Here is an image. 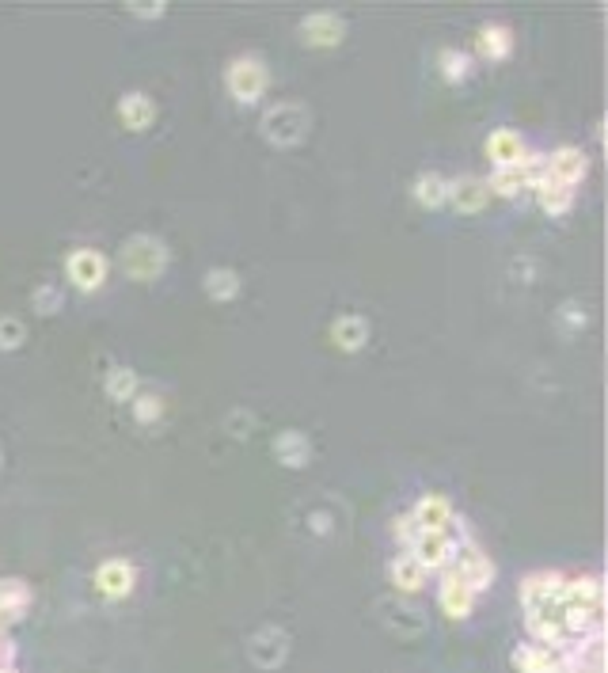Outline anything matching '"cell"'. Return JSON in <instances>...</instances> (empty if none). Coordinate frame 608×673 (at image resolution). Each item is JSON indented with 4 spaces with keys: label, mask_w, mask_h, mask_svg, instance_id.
<instances>
[{
    "label": "cell",
    "mask_w": 608,
    "mask_h": 673,
    "mask_svg": "<svg viewBox=\"0 0 608 673\" xmlns=\"http://www.w3.org/2000/svg\"><path fill=\"white\" fill-rule=\"evenodd\" d=\"M16 662V643L8 635H0V670H8Z\"/></svg>",
    "instance_id": "1f68e13d"
},
{
    "label": "cell",
    "mask_w": 608,
    "mask_h": 673,
    "mask_svg": "<svg viewBox=\"0 0 608 673\" xmlns=\"http://www.w3.org/2000/svg\"><path fill=\"white\" fill-rule=\"evenodd\" d=\"M156 115H160V107H156V99L149 92H126V96L118 99V122L130 134H145L156 122Z\"/></svg>",
    "instance_id": "5bb4252c"
},
{
    "label": "cell",
    "mask_w": 608,
    "mask_h": 673,
    "mask_svg": "<svg viewBox=\"0 0 608 673\" xmlns=\"http://www.w3.org/2000/svg\"><path fill=\"white\" fill-rule=\"evenodd\" d=\"M27 339V327L16 316H0V350H19Z\"/></svg>",
    "instance_id": "f1b7e54d"
},
{
    "label": "cell",
    "mask_w": 608,
    "mask_h": 673,
    "mask_svg": "<svg viewBox=\"0 0 608 673\" xmlns=\"http://www.w3.org/2000/svg\"><path fill=\"white\" fill-rule=\"evenodd\" d=\"M369 320L365 316H358V312H346V316H339L335 324H331V339H335V347L342 350V354H358V350L369 347Z\"/></svg>",
    "instance_id": "2e32d148"
},
{
    "label": "cell",
    "mask_w": 608,
    "mask_h": 673,
    "mask_svg": "<svg viewBox=\"0 0 608 673\" xmlns=\"http://www.w3.org/2000/svg\"><path fill=\"white\" fill-rule=\"evenodd\" d=\"M487 202H491L487 179H479V175H456V179H449V202L445 206H453L456 213H479Z\"/></svg>",
    "instance_id": "4fadbf2b"
},
{
    "label": "cell",
    "mask_w": 608,
    "mask_h": 673,
    "mask_svg": "<svg viewBox=\"0 0 608 673\" xmlns=\"http://www.w3.org/2000/svg\"><path fill=\"white\" fill-rule=\"evenodd\" d=\"M202 289H206L209 301H217V305H228V301H236V297H240V289H244V278H240V270H232V267H213V270H206V278H202Z\"/></svg>",
    "instance_id": "d6986e66"
},
{
    "label": "cell",
    "mask_w": 608,
    "mask_h": 673,
    "mask_svg": "<svg viewBox=\"0 0 608 673\" xmlns=\"http://www.w3.org/2000/svg\"><path fill=\"white\" fill-rule=\"evenodd\" d=\"M31 305H35L38 316H54V312H61V305H65V293L57 286H50V282H42V286L31 293Z\"/></svg>",
    "instance_id": "83f0119b"
},
{
    "label": "cell",
    "mask_w": 608,
    "mask_h": 673,
    "mask_svg": "<svg viewBox=\"0 0 608 673\" xmlns=\"http://www.w3.org/2000/svg\"><path fill=\"white\" fill-rule=\"evenodd\" d=\"M126 12H130L133 20H164V16H168V4H164V0H152V4L133 0V4H126Z\"/></svg>",
    "instance_id": "f546056e"
},
{
    "label": "cell",
    "mask_w": 608,
    "mask_h": 673,
    "mask_svg": "<svg viewBox=\"0 0 608 673\" xmlns=\"http://www.w3.org/2000/svg\"><path fill=\"white\" fill-rule=\"evenodd\" d=\"M297 31H301L304 46H312V50H335V46H342V39H346V23H342V16H335V12H312V16H304Z\"/></svg>",
    "instance_id": "9c48e42d"
},
{
    "label": "cell",
    "mask_w": 608,
    "mask_h": 673,
    "mask_svg": "<svg viewBox=\"0 0 608 673\" xmlns=\"http://www.w3.org/2000/svg\"><path fill=\"white\" fill-rule=\"evenodd\" d=\"M426 571L418 567V559L411 552H403V556H392L388 559V582L396 586L399 594H418L422 586H426Z\"/></svg>",
    "instance_id": "ac0fdd59"
},
{
    "label": "cell",
    "mask_w": 608,
    "mask_h": 673,
    "mask_svg": "<svg viewBox=\"0 0 608 673\" xmlns=\"http://www.w3.org/2000/svg\"><path fill=\"white\" fill-rule=\"evenodd\" d=\"M411 198H415L422 210H441L449 202V179L441 172H422L411 183Z\"/></svg>",
    "instance_id": "44dd1931"
},
{
    "label": "cell",
    "mask_w": 608,
    "mask_h": 673,
    "mask_svg": "<svg viewBox=\"0 0 608 673\" xmlns=\"http://www.w3.org/2000/svg\"><path fill=\"white\" fill-rule=\"evenodd\" d=\"M487 191L498 194V198H517V194L529 191V172L521 164L513 168H494L491 179H487Z\"/></svg>",
    "instance_id": "d4e9b609"
},
{
    "label": "cell",
    "mask_w": 608,
    "mask_h": 673,
    "mask_svg": "<svg viewBox=\"0 0 608 673\" xmlns=\"http://www.w3.org/2000/svg\"><path fill=\"white\" fill-rule=\"evenodd\" d=\"M171 251L160 236L152 232H133L130 240L122 244V270L130 282H156L168 270Z\"/></svg>",
    "instance_id": "6da1fadb"
},
{
    "label": "cell",
    "mask_w": 608,
    "mask_h": 673,
    "mask_svg": "<svg viewBox=\"0 0 608 673\" xmlns=\"http://www.w3.org/2000/svg\"><path fill=\"white\" fill-rule=\"evenodd\" d=\"M274 457H278V464H285V468H304V464L312 461L308 434H301V430H282V434L274 438Z\"/></svg>",
    "instance_id": "ffe728a7"
},
{
    "label": "cell",
    "mask_w": 608,
    "mask_h": 673,
    "mask_svg": "<svg viewBox=\"0 0 608 673\" xmlns=\"http://www.w3.org/2000/svg\"><path fill=\"white\" fill-rule=\"evenodd\" d=\"M532 194H536V206L548 213V217H567V213L574 210V191L563 187V183H551L548 175L532 187Z\"/></svg>",
    "instance_id": "7402d4cb"
},
{
    "label": "cell",
    "mask_w": 608,
    "mask_h": 673,
    "mask_svg": "<svg viewBox=\"0 0 608 673\" xmlns=\"http://www.w3.org/2000/svg\"><path fill=\"white\" fill-rule=\"evenodd\" d=\"M266 84H270V73H266V61L259 54H236L228 61L225 88L240 107H255L266 96Z\"/></svg>",
    "instance_id": "3957f363"
},
{
    "label": "cell",
    "mask_w": 608,
    "mask_h": 673,
    "mask_svg": "<svg viewBox=\"0 0 608 673\" xmlns=\"http://www.w3.org/2000/svg\"><path fill=\"white\" fill-rule=\"evenodd\" d=\"M529 153V145H525V137L517 134V130H491L487 134V160H491L494 168H513V164H521Z\"/></svg>",
    "instance_id": "9a60e30c"
},
{
    "label": "cell",
    "mask_w": 608,
    "mask_h": 673,
    "mask_svg": "<svg viewBox=\"0 0 608 673\" xmlns=\"http://www.w3.org/2000/svg\"><path fill=\"white\" fill-rule=\"evenodd\" d=\"M95 594L103 597V601H122V597L133 594V586H137V567H133L130 559H103L99 567H95Z\"/></svg>",
    "instance_id": "52a82bcc"
},
{
    "label": "cell",
    "mask_w": 608,
    "mask_h": 673,
    "mask_svg": "<svg viewBox=\"0 0 608 673\" xmlns=\"http://www.w3.org/2000/svg\"><path fill=\"white\" fill-rule=\"evenodd\" d=\"M475 54L483 61H506L513 54V31L506 23H483L475 31Z\"/></svg>",
    "instance_id": "e0dca14e"
},
{
    "label": "cell",
    "mask_w": 608,
    "mask_h": 673,
    "mask_svg": "<svg viewBox=\"0 0 608 673\" xmlns=\"http://www.w3.org/2000/svg\"><path fill=\"white\" fill-rule=\"evenodd\" d=\"M449 571H456V575L464 578L468 586H472V594L479 597L483 590H491L494 586V563L491 556L475 544V537L468 533V537H460L456 540V548H453V563H449Z\"/></svg>",
    "instance_id": "277c9868"
},
{
    "label": "cell",
    "mask_w": 608,
    "mask_h": 673,
    "mask_svg": "<svg viewBox=\"0 0 608 673\" xmlns=\"http://www.w3.org/2000/svg\"><path fill=\"white\" fill-rule=\"evenodd\" d=\"M555 658L559 651H551V647H540V643H521L517 651H513V670L517 673H551L555 670Z\"/></svg>",
    "instance_id": "603a6c76"
},
{
    "label": "cell",
    "mask_w": 608,
    "mask_h": 673,
    "mask_svg": "<svg viewBox=\"0 0 608 673\" xmlns=\"http://www.w3.org/2000/svg\"><path fill=\"white\" fill-rule=\"evenodd\" d=\"M563 320H567V324L582 327V320H586V316H582V308H578V305H563Z\"/></svg>",
    "instance_id": "d6a6232c"
},
{
    "label": "cell",
    "mask_w": 608,
    "mask_h": 673,
    "mask_svg": "<svg viewBox=\"0 0 608 673\" xmlns=\"http://www.w3.org/2000/svg\"><path fill=\"white\" fill-rule=\"evenodd\" d=\"M0 464H4V453H0Z\"/></svg>",
    "instance_id": "836d02e7"
},
{
    "label": "cell",
    "mask_w": 608,
    "mask_h": 673,
    "mask_svg": "<svg viewBox=\"0 0 608 673\" xmlns=\"http://www.w3.org/2000/svg\"><path fill=\"white\" fill-rule=\"evenodd\" d=\"M65 278L80 293H99L111 278V259L99 248H73L65 255Z\"/></svg>",
    "instance_id": "5b68a950"
},
{
    "label": "cell",
    "mask_w": 608,
    "mask_h": 673,
    "mask_svg": "<svg viewBox=\"0 0 608 673\" xmlns=\"http://www.w3.org/2000/svg\"><path fill=\"white\" fill-rule=\"evenodd\" d=\"M259 130L274 149H297L312 130V115L304 103H274L259 118Z\"/></svg>",
    "instance_id": "7a4b0ae2"
},
{
    "label": "cell",
    "mask_w": 608,
    "mask_h": 673,
    "mask_svg": "<svg viewBox=\"0 0 608 673\" xmlns=\"http://www.w3.org/2000/svg\"><path fill=\"white\" fill-rule=\"evenodd\" d=\"M407 552L418 559V567H422L426 575H441V571H449V563H453V540H449V533H422V529H418V537L411 540Z\"/></svg>",
    "instance_id": "ba28073f"
},
{
    "label": "cell",
    "mask_w": 608,
    "mask_h": 673,
    "mask_svg": "<svg viewBox=\"0 0 608 673\" xmlns=\"http://www.w3.org/2000/svg\"><path fill=\"white\" fill-rule=\"evenodd\" d=\"M544 175L551 183H563L570 191H578L589 175V156L578 145H559V149L544 153Z\"/></svg>",
    "instance_id": "8992f818"
},
{
    "label": "cell",
    "mask_w": 608,
    "mask_h": 673,
    "mask_svg": "<svg viewBox=\"0 0 608 673\" xmlns=\"http://www.w3.org/2000/svg\"><path fill=\"white\" fill-rule=\"evenodd\" d=\"M392 537H396L403 548H411V540L418 537V525L411 521V514H399V518H392Z\"/></svg>",
    "instance_id": "4dcf8cb0"
},
{
    "label": "cell",
    "mask_w": 608,
    "mask_h": 673,
    "mask_svg": "<svg viewBox=\"0 0 608 673\" xmlns=\"http://www.w3.org/2000/svg\"><path fill=\"white\" fill-rule=\"evenodd\" d=\"M437 605H441V613L449 616V620H468L475 609V594L472 586L464 582V578L456 575V571H441V586H437Z\"/></svg>",
    "instance_id": "30bf717a"
},
{
    "label": "cell",
    "mask_w": 608,
    "mask_h": 673,
    "mask_svg": "<svg viewBox=\"0 0 608 673\" xmlns=\"http://www.w3.org/2000/svg\"><path fill=\"white\" fill-rule=\"evenodd\" d=\"M130 411H133V423L152 426L164 419V400H160L156 392H137L130 400Z\"/></svg>",
    "instance_id": "4316f807"
},
{
    "label": "cell",
    "mask_w": 608,
    "mask_h": 673,
    "mask_svg": "<svg viewBox=\"0 0 608 673\" xmlns=\"http://www.w3.org/2000/svg\"><path fill=\"white\" fill-rule=\"evenodd\" d=\"M103 392H107V400H114V404H130L133 396L141 392V377H137V369L111 366L107 381H103Z\"/></svg>",
    "instance_id": "cb8c5ba5"
},
{
    "label": "cell",
    "mask_w": 608,
    "mask_h": 673,
    "mask_svg": "<svg viewBox=\"0 0 608 673\" xmlns=\"http://www.w3.org/2000/svg\"><path fill=\"white\" fill-rule=\"evenodd\" d=\"M437 69H441L445 84H464V80L472 77V58H468L464 50H453V46H445V50L437 54Z\"/></svg>",
    "instance_id": "484cf974"
},
{
    "label": "cell",
    "mask_w": 608,
    "mask_h": 673,
    "mask_svg": "<svg viewBox=\"0 0 608 673\" xmlns=\"http://www.w3.org/2000/svg\"><path fill=\"white\" fill-rule=\"evenodd\" d=\"M453 518H456L453 502L445 499L441 491H430V495H422V499L411 506V521H415L422 533H445Z\"/></svg>",
    "instance_id": "8fae6325"
},
{
    "label": "cell",
    "mask_w": 608,
    "mask_h": 673,
    "mask_svg": "<svg viewBox=\"0 0 608 673\" xmlns=\"http://www.w3.org/2000/svg\"><path fill=\"white\" fill-rule=\"evenodd\" d=\"M563 582H567L563 571H532V575H525L521 578V609L532 613V609L555 601L559 590H563Z\"/></svg>",
    "instance_id": "7c38bea8"
}]
</instances>
